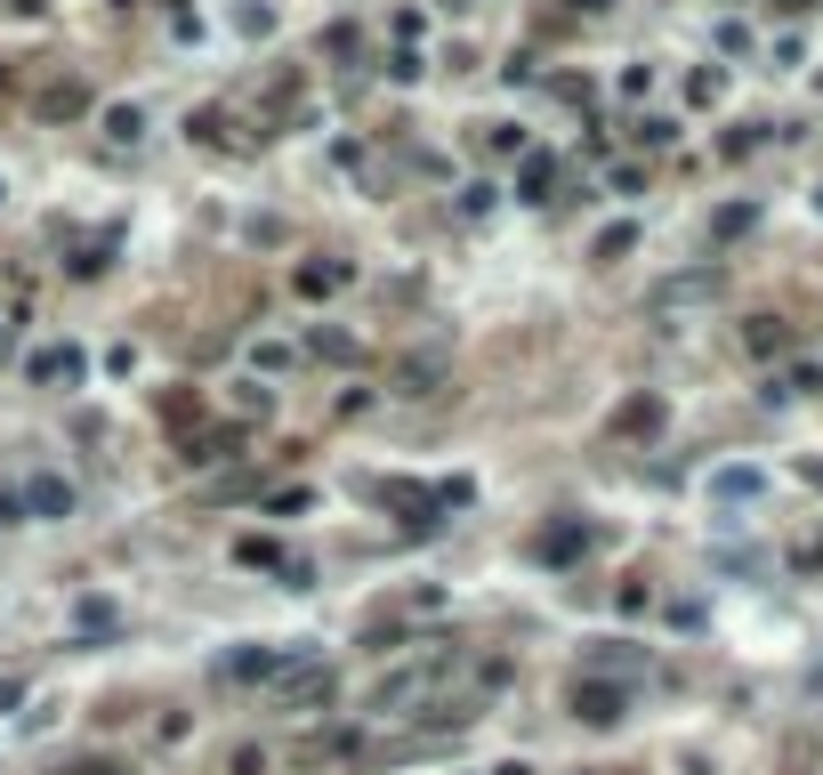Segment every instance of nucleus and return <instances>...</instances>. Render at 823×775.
<instances>
[{
	"mask_svg": "<svg viewBox=\"0 0 823 775\" xmlns=\"http://www.w3.org/2000/svg\"><path fill=\"white\" fill-rule=\"evenodd\" d=\"M437 380H444V363H437V356H420V363H404V372H396V396H428Z\"/></svg>",
	"mask_w": 823,
	"mask_h": 775,
	"instance_id": "nucleus-14",
	"label": "nucleus"
},
{
	"mask_svg": "<svg viewBox=\"0 0 823 775\" xmlns=\"http://www.w3.org/2000/svg\"><path fill=\"white\" fill-rule=\"evenodd\" d=\"M791 565H799V574H815V565H823V541H799V549H791Z\"/></svg>",
	"mask_w": 823,
	"mask_h": 775,
	"instance_id": "nucleus-20",
	"label": "nucleus"
},
{
	"mask_svg": "<svg viewBox=\"0 0 823 775\" xmlns=\"http://www.w3.org/2000/svg\"><path fill=\"white\" fill-rule=\"evenodd\" d=\"M799 477H808V485H815V493H823V461H799Z\"/></svg>",
	"mask_w": 823,
	"mask_h": 775,
	"instance_id": "nucleus-23",
	"label": "nucleus"
},
{
	"mask_svg": "<svg viewBox=\"0 0 823 775\" xmlns=\"http://www.w3.org/2000/svg\"><path fill=\"white\" fill-rule=\"evenodd\" d=\"M40 106H49V114H81V106H90V90H81V81H65V90H49Z\"/></svg>",
	"mask_w": 823,
	"mask_h": 775,
	"instance_id": "nucleus-16",
	"label": "nucleus"
},
{
	"mask_svg": "<svg viewBox=\"0 0 823 775\" xmlns=\"http://www.w3.org/2000/svg\"><path fill=\"white\" fill-rule=\"evenodd\" d=\"M16 509H25V501H16V493H0V525H16Z\"/></svg>",
	"mask_w": 823,
	"mask_h": 775,
	"instance_id": "nucleus-22",
	"label": "nucleus"
},
{
	"mask_svg": "<svg viewBox=\"0 0 823 775\" xmlns=\"http://www.w3.org/2000/svg\"><path fill=\"white\" fill-rule=\"evenodd\" d=\"M25 509H33V517H73V485L65 477H33L25 485Z\"/></svg>",
	"mask_w": 823,
	"mask_h": 775,
	"instance_id": "nucleus-6",
	"label": "nucleus"
},
{
	"mask_svg": "<svg viewBox=\"0 0 823 775\" xmlns=\"http://www.w3.org/2000/svg\"><path fill=\"white\" fill-rule=\"evenodd\" d=\"M711 493H718V501H759V493H767V477H759V468H718Z\"/></svg>",
	"mask_w": 823,
	"mask_h": 775,
	"instance_id": "nucleus-10",
	"label": "nucleus"
},
{
	"mask_svg": "<svg viewBox=\"0 0 823 775\" xmlns=\"http://www.w3.org/2000/svg\"><path fill=\"white\" fill-rule=\"evenodd\" d=\"M492 775H533V767H525V760H509V767H492Z\"/></svg>",
	"mask_w": 823,
	"mask_h": 775,
	"instance_id": "nucleus-24",
	"label": "nucleus"
},
{
	"mask_svg": "<svg viewBox=\"0 0 823 775\" xmlns=\"http://www.w3.org/2000/svg\"><path fill=\"white\" fill-rule=\"evenodd\" d=\"M630 242H637L630 227H606V235H598V259H622V251H630Z\"/></svg>",
	"mask_w": 823,
	"mask_h": 775,
	"instance_id": "nucleus-19",
	"label": "nucleus"
},
{
	"mask_svg": "<svg viewBox=\"0 0 823 775\" xmlns=\"http://www.w3.org/2000/svg\"><path fill=\"white\" fill-rule=\"evenodd\" d=\"M106 130H114V138H138V130H146V114H138V106H114Z\"/></svg>",
	"mask_w": 823,
	"mask_h": 775,
	"instance_id": "nucleus-18",
	"label": "nucleus"
},
{
	"mask_svg": "<svg viewBox=\"0 0 823 775\" xmlns=\"http://www.w3.org/2000/svg\"><path fill=\"white\" fill-rule=\"evenodd\" d=\"M307 348H315V356H332V363H356V356H363L356 339H339V332H315V339H307Z\"/></svg>",
	"mask_w": 823,
	"mask_h": 775,
	"instance_id": "nucleus-15",
	"label": "nucleus"
},
{
	"mask_svg": "<svg viewBox=\"0 0 823 775\" xmlns=\"http://www.w3.org/2000/svg\"><path fill=\"white\" fill-rule=\"evenodd\" d=\"M73 775H130V767H114V760H90V767H73Z\"/></svg>",
	"mask_w": 823,
	"mask_h": 775,
	"instance_id": "nucleus-21",
	"label": "nucleus"
},
{
	"mask_svg": "<svg viewBox=\"0 0 823 775\" xmlns=\"http://www.w3.org/2000/svg\"><path fill=\"white\" fill-rule=\"evenodd\" d=\"M573 9H606V0H573Z\"/></svg>",
	"mask_w": 823,
	"mask_h": 775,
	"instance_id": "nucleus-26",
	"label": "nucleus"
},
{
	"mask_svg": "<svg viewBox=\"0 0 823 775\" xmlns=\"http://www.w3.org/2000/svg\"><path fill=\"white\" fill-rule=\"evenodd\" d=\"M751 227H759V202H727V211L711 218V235H718V242H735V235H751Z\"/></svg>",
	"mask_w": 823,
	"mask_h": 775,
	"instance_id": "nucleus-13",
	"label": "nucleus"
},
{
	"mask_svg": "<svg viewBox=\"0 0 823 775\" xmlns=\"http://www.w3.org/2000/svg\"><path fill=\"white\" fill-rule=\"evenodd\" d=\"M718 283H727V275H718V267H694V275H670V283H654V299H646V308H654V315H670V308H703V299H718Z\"/></svg>",
	"mask_w": 823,
	"mask_h": 775,
	"instance_id": "nucleus-3",
	"label": "nucleus"
},
{
	"mask_svg": "<svg viewBox=\"0 0 823 775\" xmlns=\"http://www.w3.org/2000/svg\"><path fill=\"white\" fill-rule=\"evenodd\" d=\"M533 549H541L549 565H573V558H582V549H589V525H582V517H558V525H549V534L533 541Z\"/></svg>",
	"mask_w": 823,
	"mask_h": 775,
	"instance_id": "nucleus-5",
	"label": "nucleus"
},
{
	"mask_svg": "<svg viewBox=\"0 0 823 775\" xmlns=\"http://www.w3.org/2000/svg\"><path fill=\"white\" fill-rule=\"evenodd\" d=\"M339 283H347V259H307V267H299V291L307 299H332Z\"/></svg>",
	"mask_w": 823,
	"mask_h": 775,
	"instance_id": "nucleus-8",
	"label": "nucleus"
},
{
	"mask_svg": "<svg viewBox=\"0 0 823 775\" xmlns=\"http://www.w3.org/2000/svg\"><path fill=\"white\" fill-rule=\"evenodd\" d=\"M622 711H630L622 679H573V719L582 727H622Z\"/></svg>",
	"mask_w": 823,
	"mask_h": 775,
	"instance_id": "nucleus-2",
	"label": "nucleus"
},
{
	"mask_svg": "<svg viewBox=\"0 0 823 775\" xmlns=\"http://www.w3.org/2000/svg\"><path fill=\"white\" fill-rule=\"evenodd\" d=\"M613 428H622V437H654V428H663V396H630L622 413H613Z\"/></svg>",
	"mask_w": 823,
	"mask_h": 775,
	"instance_id": "nucleus-9",
	"label": "nucleus"
},
{
	"mask_svg": "<svg viewBox=\"0 0 823 775\" xmlns=\"http://www.w3.org/2000/svg\"><path fill=\"white\" fill-rule=\"evenodd\" d=\"M380 501H387V509H404V525H437L444 485H404V477H387V485H380Z\"/></svg>",
	"mask_w": 823,
	"mask_h": 775,
	"instance_id": "nucleus-4",
	"label": "nucleus"
},
{
	"mask_svg": "<svg viewBox=\"0 0 823 775\" xmlns=\"http://www.w3.org/2000/svg\"><path fill=\"white\" fill-rule=\"evenodd\" d=\"M549 178H558V162H549V154H525V170H517V194H525V202H549Z\"/></svg>",
	"mask_w": 823,
	"mask_h": 775,
	"instance_id": "nucleus-12",
	"label": "nucleus"
},
{
	"mask_svg": "<svg viewBox=\"0 0 823 775\" xmlns=\"http://www.w3.org/2000/svg\"><path fill=\"white\" fill-rule=\"evenodd\" d=\"M33 380H65V388H73V380H81V348H40V356H33Z\"/></svg>",
	"mask_w": 823,
	"mask_h": 775,
	"instance_id": "nucleus-11",
	"label": "nucleus"
},
{
	"mask_svg": "<svg viewBox=\"0 0 823 775\" xmlns=\"http://www.w3.org/2000/svg\"><path fill=\"white\" fill-rule=\"evenodd\" d=\"M0 332H9V323H0Z\"/></svg>",
	"mask_w": 823,
	"mask_h": 775,
	"instance_id": "nucleus-28",
	"label": "nucleus"
},
{
	"mask_svg": "<svg viewBox=\"0 0 823 775\" xmlns=\"http://www.w3.org/2000/svg\"><path fill=\"white\" fill-rule=\"evenodd\" d=\"M775 9H815V0H775Z\"/></svg>",
	"mask_w": 823,
	"mask_h": 775,
	"instance_id": "nucleus-25",
	"label": "nucleus"
},
{
	"mask_svg": "<svg viewBox=\"0 0 823 775\" xmlns=\"http://www.w3.org/2000/svg\"><path fill=\"white\" fill-rule=\"evenodd\" d=\"M687 90H694V106H711V97H718V90H727V73H718V65H703V73H694V81H687Z\"/></svg>",
	"mask_w": 823,
	"mask_h": 775,
	"instance_id": "nucleus-17",
	"label": "nucleus"
},
{
	"mask_svg": "<svg viewBox=\"0 0 823 775\" xmlns=\"http://www.w3.org/2000/svg\"><path fill=\"white\" fill-rule=\"evenodd\" d=\"M815 211H823V194H815Z\"/></svg>",
	"mask_w": 823,
	"mask_h": 775,
	"instance_id": "nucleus-27",
	"label": "nucleus"
},
{
	"mask_svg": "<svg viewBox=\"0 0 823 775\" xmlns=\"http://www.w3.org/2000/svg\"><path fill=\"white\" fill-rule=\"evenodd\" d=\"M743 348H751V356H784V348H791L784 315H751V323H743Z\"/></svg>",
	"mask_w": 823,
	"mask_h": 775,
	"instance_id": "nucleus-7",
	"label": "nucleus"
},
{
	"mask_svg": "<svg viewBox=\"0 0 823 775\" xmlns=\"http://www.w3.org/2000/svg\"><path fill=\"white\" fill-rule=\"evenodd\" d=\"M452 670H461V646H428L420 663L387 670V679L372 687V711L387 719V711H412V703H428V695H437V679H452Z\"/></svg>",
	"mask_w": 823,
	"mask_h": 775,
	"instance_id": "nucleus-1",
	"label": "nucleus"
}]
</instances>
